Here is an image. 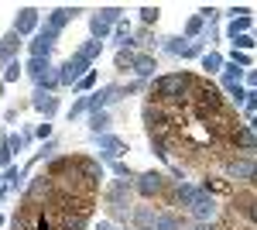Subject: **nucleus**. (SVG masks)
<instances>
[{"label": "nucleus", "mask_w": 257, "mask_h": 230, "mask_svg": "<svg viewBox=\"0 0 257 230\" xmlns=\"http://www.w3.org/2000/svg\"><path fill=\"white\" fill-rule=\"evenodd\" d=\"M158 7H151V4H148V7H141V21H144V24H155V21H158Z\"/></svg>", "instance_id": "nucleus-38"}, {"label": "nucleus", "mask_w": 257, "mask_h": 230, "mask_svg": "<svg viewBox=\"0 0 257 230\" xmlns=\"http://www.w3.org/2000/svg\"><path fill=\"white\" fill-rule=\"evenodd\" d=\"M48 192H52V179H48V175H38V179H35V182L28 186V199L35 203V199L48 196Z\"/></svg>", "instance_id": "nucleus-19"}, {"label": "nucleus", "mask_w": 257, "mask_h": 230, "mask_svg": "<svg viewBox=\"0 0 257 230\" xmlns=\"http://www.w3.org/2000/svg\"><path fill=\"white\" fill-rule=\"evenodd\" d=\"M86 72H93V65L72 52V55H69V58L59 65V86H76V83H79Z\"/></svg>", "instance_id": "nucleus-2"}, {"label": "nucleus", "mask_w": 257, "mask_h": 230, "mask_svg": "<svg viewBox=\"0 0 257 230\" xmlns=\"http://www.w3.org/2000/svg\"><path fill=\"white\" fill-rule=\"evenodd\" d=\"M52 155H55V144H52V141H45V148H41V158H52Z\"/></svg>", "instance_id": "nucleus-45"}, {"label": "nucleus", "mask_w": 257, "mask_h": 230, "mask_svg": "<svg viewBox=\"0 0 257 230\" xmlns=\"http://www.w3.org/2000/svg\"><path fill=\"white\" fill-rule=\"evenodd\" d=\"M96 230H120V227L113 223V220H99V223H96Z\"/></svg>", "instance_id": "nucleus-44"}, {"label": "nucleus", "mask_w": 257, "mask_h": 230, "mask_svg": "<svg viewBox=\"0 0 257 230\" xmlns=\"http://www.w3.org/2000/svg\"><path fill=\"white\" fill-rule=\"evenodd\" d=\"M96 18L103 21V24H110V28H113V24H120V18H123V7H99Z\"/></svg>", "instance_id": "nucleus-27"}, {"label": "nucleus", "mask_w": 257, "mask_h": 230, "mask_svg": "<svg viewBox=\"0 0 257 230\" xmlns=\"http://www.w3.org/2000/svg\"><path fill=\"white\" fill-rule=\"evenodd\" d=\"M223 86L226 90H233V86H240V79H243V69H237V65H230V62H223Z\"/></svg>", "instance_id": "nucleus-23"}, {"label": "nucleus", "mask_w": 257, "mask_h": 230, "mask_svg": "<svg viewBox=\"0 0 257 230\" xmlns=\"http://www.w3.org/2000/svg\"><path fill=\"white\" fill-rule=\"evenodd\" d=\"M11 162H14V155H11L7 148H4V144H0V169H7Z\"/></svg>", "instance_id": "nucleus-43"}, {"label": "nucleus", "mask_w": 257, "mask_h": 230, "mask_svg": "<svg viewBox=\"0 0 257 230\" xmlns=\"http://www.w3.org/2000/svg\"><path fill=\"white\" fill-rule=\"evenodd\" d=\"M0 90H4V83H0Z\"/></svg>", "instance_id": "nucleus-48"}, {"label": "nucleus", "mask_w": 257, "mask_h": 230, "mask_svg": "<svg viewBox=\"0 0 257 230\" xmlns=\"http://www.w3.org/2000/svg\"><path fill=\"white\" fill-rule=\"evenodd\" d=\"M110 35H113V28H110V24H103V21L93 14V18H89V38H93V41H106Z\"/></svg>", "instance_id": "nucleus-22"}, {"label": "nucleus", "mask_w": 257, "mask_h": 230, "mask_svg": "<svg viewBox=\"0 0 257 230\" xmlns=\"http://www.w3.org/2000/svg\"><path fill=\"white\" fill-rule=\"evenodd\" d=\"M76 55H79V58H86V62L93 65V62H96V58L103 55V41H93V38H89V41H82L79 48H76Z\"/></svg>", "instance_id": "nucleus-17"}, {"label": "nucleus", "mask_w": 257, "mask_h": 230, "mask_svg": "<svg viewBox=\"0 0 257 230\" xmlns=\"http://www.w3.org/2000/svg\"><path fill=\"white\" fill-rule=\"evenodd\" d=\"M155 230H182V220L175 213H158L155 216Z\"/></svg>", "instance_id": "nucleus-26"}, {"label": "nucleus", "mask_w": 257, "mask_h": 230, "mask_svg": "<svg viewBox=\"0 0 257 230\" xmlns=\"http://www.w3.org/2000/svg\"><path fill=\"white\" fill-rule=\"evenodd\" d=\"M38 21H41V14H38V7H21L18 11V18H14V35L18 38H28V35H35L38 31Z\"/></svg>", "instance_id": "nucleus-4"}, {"label": "nucleus", "mask_w": 257, "mask_h": 230, "mask_svg": "<svg viewBox=\"0 0 257 230\" xmlns=\"http://www.w3.org/2000/svg\"><path fill=\"white\" fill-rule=\"evenodd\" d=\"M35 134H38L41 141H52V124L45 120V124H41V127H38V131H35Z\"/></svg>", "instance_id": "nucleus-42"}, {"label": "nucleus", "mask_w": 257, "mask_h": 230, "mask_svg": "<svg viewBox=\"0 0 257 230\" xmlns=\"http://www.w3.org/2000/svg\"><path fill=\"white\" fill-rule=\"evenodd\" d=\"M120 96H123V90L120 86H103V90H96V93L86 96V103H89V114H96V110H106L110 103H117Z\"/></svg>", "instance_id": "nucleus-8"}, {"label": "nucleus", "mask_w": 257, "mask_h": 230, "mask_svg": "<svg viewBox=\"0 0 257 230\" xmlns=\"http://www.w3.org/2000/svg\"><path fill=\"white\" fill-rule=\"evenodd\" d=\"M131 62H134V52L120 48V52H117V69H131Z\"/></svg>", "instance_id": "nucleus-39"}, {"label": "nucleus", "mask_w": 257, "mask_h": 230, "mask_svg": "<svg viewBox=\"0 0 257 230\" xmlns=\"http://www.w3.org/2000/svg\"><path fill=\"white\" fill-rule=\"evenodd\" d=\"M0 227H4V216H0Z\"/></svg>", "instance_id": "nucleus-47"}, {"label": "nucleus", "mask_w": 257, "mask_h": 230, "mask_svg": "<svg viewBox=\"0 0 257 230\" xmlns=\"http://www.w3.org/2000/svg\"><path fill=\"white\" fill-rule=\"evenodd\" d=\"M31 107H35L38 114H45V120H48V117L59 114V96H55V93H41V90H35V96H31Z\"/></svg>", "instance_id": "nucleus-11"}, {"label": "nucleus", "mask_w": 257, "mask_h": 230, "mask_svg": "<svg viewBox=\"0 0 257 230\" xmlns=\"http://www.w3.org/2000/svg\"><path fill=\"white\" fill-rule=\"evenodd\" d=\"M21 72H24V65H21L18 58H14V62H7V65H4V83H18Z\"/></svg>", "instance_id": "nucleus-30"}, {"label": "nucleus", "mask_w": 257, "mask_h": 230, "mask_svg": "<svg viewBox=\"0 0 257 230\" xmlns=\"http://www.w3.org/2000/svg\"><path fill=\"white\" fill-rule=\"evenodd\" d=\"M96 141H99V155H103L106 162H120V155L131 151V144H127L123 137H117V134H99Z\"/></svg>", "instance_id": "nucleus-6"}, {"label": "nucleus", "mask_w": 257, "mask_h": 230, "mask_svg": "<svg viewBox=\"0 0 257 230\" xmlns=\"http://www.w3.org/2000/svg\"><path fill=\"white\" fill-rule=\"evenodd\" d=\"M24 69H28V76H31V79H38L45 69H52V62H48V58H28Z\"/></svg>", "instance_id": "nucleus-29"}, {"label": "nucleus", "mask_w": 257, "mask_h": 230, "mask_svg": "<svg viewBox=\"0 0 257 230\" xmlns=\"http://www.w3.org/2000/svg\"><path fill=\"white\" fill-rule=\"evenodd\" d=\"M165 48H168L172 55H182V48H185V38H165Z\"/></svg>", "instance_id": "nucleus-40"}, {"label": "nucleus", "mask_w": 257, "mask_h": 230, "mask_svg": "<svg viewBox=\"0 0 257 230\" xmlns=\"http://www.w3.org/2000/svg\"><path fill=\"white\" fill-rule=\"evenodd\" d=\"M189 213H192V220H199V223H209V220L216 216V199L202 189V192H199V199L189 206Z\"/></svg>", "instance_id": "nucleus-9"}, {"label": "nucleus", "mask_w": 257, "mask_h": 230, "mask_svg": "<svg viewBox=\"0 0 257 230\" xmlns=\"http://www.w3.org/2000/svg\"><path fill=\"white\" fill-rule=\"evenodd\" d=\"M113 175H117V179H134V175H131V169H127L123 162H113Z\"/></svg>", "instance_id": "nucleus-41"}, {"label": "nucleus", "mask_w": 257, "mask_h": 230, "mask_svg": "<svg viewBox=\"0 0 257 230\" xmlns=\"http://www.w3.org/2000/svg\"><path fill=\"white\" fill-rule=\"evenodd\" d=\"M4 182H7V189H21V186H24V169L7 165V169H4Z\"/></svg>", "instance_id": "nucleus-25"}, {"label": "nucleus", "mask_w": 257, "mask_h": 230, "mask_svg": "<svg viewBox=\"0 0 257 230\" xmlns=\"http://www.w3.org/2000/svg\"><path fill=\"white\" fill-rule=\"evenodd\" d=\"M151 151L158 155L161 162H168V144H165V137H151Z\"/></svg>", "instance_id": "nucleus-36"}, {"label": "nucleus", "mask_w": 257, "mask_h": 230, "mask_svg": "<svg viewBox=\"0 0 257 230\" xmlns=\"http://www.w3.org/2000/svg\"><path fill=\"white\" fill-rule=\"evenodd\" d=\"M79 114H89V103H86V96H79V100L72 103V110H69V120H76Z\"/></svg>", "instance_id": "nucleus-37"}, {"label": "nucleus", "mask_w": 257, "mask_h": 230, "mask_svg": "<svg viewBox=\"0 0 257 230\" xmlns=\"http://www.w3.org/2000/svg\"><path fill=\"white\" fill-rule=\"evenodd\" d=\"M230 65H237V69H254V58L247 55V52H230Z\"/></svg>", "instance_id": "nucleus-33"}, {"label": "nucleus", "mask_w": 257, "mask_h": 230, "mask_svg": "<svg viewBox=\"0 0 257 230\" xmlns=\"http://www.w3.org/2000/svg\"><path fill=\"white\" fill-rule=\"evenodd\" d=\"M233 144H240L247 155H254V148H257V141H254V124H243L240 131H233Z\"/></svg>", "instance_id": "nucleus-16"}, {"label": "nucleus", "mask_w": 257, "mask_h": 230, "mask_svg": "<svg viewBox=\"0 0 257 230\" xmlns=\"http://www.w3.org/2000/svg\"><path fill=\"white\" fill-rule=\"evenodd\" d=\"M155 93H158V100H165V103H178V100H185V96L192 93V76H189V72L158 76L155 79Z\"/></svg>", "instance_id": "nucleus-1"}, {"label": "nucleus", "mask_w": 257, "mask_h": 230, "mask_svg": "<svg viewBox=\"0 0 257 230\" xmlns=\"http://www.w3.org/2000/svg\"><path fill=\"white\" fill-rule=\"evenodd\" d=\"M199 192H202V186H196V182H182V186H178V203L189 210V206L199 199Z\"/></svg>", "instance_id": "nucleus-18"}, {"label": "nucleus", "mask_w": 257, "mask_h": 230, "mask_svg": "<svg viewBox=\"0 0 257 230\" xmlns=\"http://www.w3.org/2000/svg\"><path fill=\"white\" fill-rule=\"evenodd\" d=\"M226 175L230 179H243V182H254V155H243L240 162H230Z\"/></svg>", "instance_id": "nucleus-12"}, {"label": "nucleus", "mask_w": 257, "mask_h": 230, "mask_svg": "<svg viewBox=\"0 0 257 230\" xmlns=\"http://www.w3.org/2000/svg\"><path fill=\"white\" fill-rule=\"evenodd\" d=\"M233 52H247L250 55L254 52V35H237L233 38Z\"/></svg>", "instance_id": "nucleus-32"}, {"label": "nucleus", "mask_w": 257, "mask_h": 230, "mask_svg": "<svg viewBox=\"0 0 257 230\" xmlns=\"http://www.w3.org/2000/svg\"><path fill=\"white\" fill-rule=\"evenodd\" d=\"M35 83H38L41 93H55V90H59V69H45Z\"/></svg>", "instance_id": "nucleus-21"}, {"label": "nucleus", "mask_w": 257, "mask_h": 230, "mask_svg": "<svg viewBox=\"0 0 257 230\" xmlns=\"http://www.w3.org/2000/svg\"><path fill=\"white\" fill-rule=\"evenodd\" d=\"M55 41H59V31H52V28H38L35 38H31V45H28V52H31V58H48V55H52V48H55Z\"/></svg>", "instance_id": "nucleus-3"}, {"label": "nucleus", "mask_w": 257, "mask_h": 230, "mask_svg": "<svg viewBox=\"0 0 257 230\" xmlns=\"http://www.w3.org/2000/svg\"><path fill=\"white\" fill-rule=\"evenodd\" d=\"M155 69H158V62H155V55H148V52L134 55V62H131V72H134L138 79H151Z\"/></svg>", "instance_id": "nucleus-13"}, {"label": "nucleus", "mask_w": 257, "mask_h": 230, "mask_svg": "<svg viewBox=\"0 0 257 230\" xmlns=\"http://www.w3.org/2000/svg\"><path fill=\"white\" fill-rule=\"evenodd\" d=\"M199 55H202V41H185L182 58H199Z\"/></svg>", "instance_id": "nucleus-35"}, {"label": "nucleus", "mask_w": 257, "mask_h": 230, "mask_svg": "<svg viewBox=\"0 0 257 230\" xmlns=\"http://www.w3.org/2000/svg\"><path fill=\"white\" fill-rule=\"evenodd\" d=\"M0 144H4L11 155H18L21 148H24V137H21V134H4V137H0Z\"/></svg>", "instance_id": "nucleus-31"}, {"label": "nucleus", "mask_w": 257, "mask_h": 230, "mask_svg": "<svg viewBox=\"0 0 257 230\" xmlns=\"http://www.w3.org/2000/svg\"><path fill=\"white\" fill-rule=\"evenodd\" d=\"M237 35H250V18H230L226 38H237Z\"/></svg>", "instance_id": "nucleus-24"}, {"label": "nucleus", "mask_w": 257, "mask_h": 230, "mask_svg": "<svg viewBox=\"0 0 257 230\" xmlns=\"http://www.w3.org/2000/svg\"><path fill=\"white\" fill-rule=\"evenodd\" d=\"M76 179H82L86 189H93V186H99V179H103V165L93 162V158H76Z\"/></svg>", "instance_id": "nucleus-5"}, {"label": "nucleus", "mask_w": 257, "mask_h": 230, "mask_svg": "<svg viewBox=\"0 0 257 230\" xmlns=\"http://www.w3.org/2000/svg\"><path fill=\"white\" fill-rule=\"evenodd\" d=\"M35 230H55V227H52V223H48V220H45V216H41L38 223H35Z\"/></svg>", "instance_id": "nucleus-46"}, {"label": "nucleus", "mask_w": 257, "mask_h": 230, "mask_svg": "<svg viewBox=\"0 0 257 230\" xmlns=\"http://www.w3.org/2000/svg\"><path fill=\"white\" fill-rule=\"evenodd\" d=\"M131 223L138 230H155V210L151 206H131Z\"/></svg>", "instance_id": "nucleus-15"}, {"label": "nucleus", "mask_w": 257, "mask_h": 230, "mask_svg": "<svg viewBox=\"0 0 257 230\" xmlns=\"http://www.w3.org/2000/svg\"><path fill=\"white\" fill-rule=\"evenodd\" d=\"M89 131L93 134H110V114L106 110H96V114H89Z\"/></svg>", "instance_id": "nucleus-20"}, {"label": "nucleus", "mask_w": 257, "mask_h": 230, "mask_svg": "<svg viewBox=\"0 0 257 230\" xmlns=\"http://www.w3.org/2000/svg\"><path fill=\"white\" fill-rule=\"evenodd\" d=\"M223 62H226V58L219 55V52H206V55H202V69H206V72H219Z\"/></svg>", "instance_id": "nucleus-28"}, {"label": "nucleus", "mask_w": 257, "mask_h": 230, "mask_svg": "<svg viewBox=\"0 0 257 230\" xmlns=\"http://www.w3.org/2000/svg\"><path fill=\"white\" fill-rule=\"evenodd\" d=\"M93 86H96V72H86V76H82L79 83H76V86H72V90H76V93H89V90H93Z\"/></svg>", "instance_id": "nucleus-34"}, {"label": "nucleus", "mask_w": 257, "mask_h": 230, "mask_svg": "<svg viewBox=\"0 0 257 230\" xmlns=\"http://www.w3.org/2000/svg\"><path fill=\"white\" fill-rule=\"evenodd\" d=\"M18 48H21V38L14 31H7V35L0 38V62H4V65L14 62V58H18Z\"/></svg>", "instance_id": "nucleus-14"}, {"label": "nucleus", "mask_w": 257, "mask_h": 230, "mask_svg": "<svg viewBox=\"0 0 257 230\" xmlns=\"http://www.w3.org/2000/svg\"><path fill=\"white\" fill-rule=\"evenodd\" d=\"M165 189V175L161 172H144L134 179V192L138 196H144V199H151V196H158V192Z\"/></svg>", "instance_id": "nucleus-7"}, {"label": "nucleus", "mask_w": 257, "mask_h": 230, "mask_svg": "<svg viewBox=\"0 0 257 230\" xmlns=\"http://www.w3.org/2000/svg\"><path fill=\"white\" fill-rule=\"evenodd\" d=\"M76 14H82V7H55L52 14H48V21H45V28H52V31H59L69 24V21H76Z\"/></svg>", "instance_id": "nucleus-10"}]
</instances>
